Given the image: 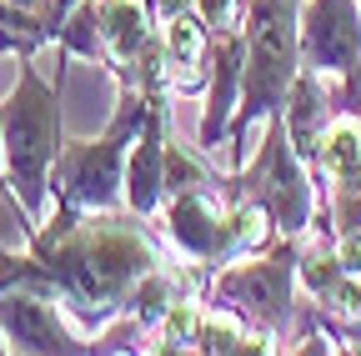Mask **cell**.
I'll return each mask as SVG.
<instances>
[{
  "instance_id": "obj_13",
  "label": "cell",
  "mask_w": 361,
  "mask_h": 356,
  "mask_svg": "<svg viewBox=\"0 0 361 356\" xmlns=\"http://www.w3.org/2000/svg\"><path fill=\"white\" fill-rule=\"evenodd\" d=\"M281 241L276 216L251 196H231L226 201V256L221 261H241V256H261Z\"/></svg>"
},
{
  "instance_id": "obj_15",
  "label": "cell",
  "mask_w": 361,
  "mask_h": 356,
  "mask_svg": "<svg viewBox=\"0 0 361 356\" xmlns=\"http://www.w3.org/2000/svg\"><path fill=\"white\" fill-rule=\"evenodd\" d=\"M56 46L66 56H85V61L106 66V40H101V20H96V0H80V6L71 11V20L56 35Z\"/></svg>"
},
{
  "instance_id": "obj_2",
  "label": "cell",
  "mask_w": 361,
  "mask_h": 356,
  "mask_svg": "<svg viewBox=\"0 0 361 356\" xmlns=\"http://www.w3.org/2000/svg\"><path fill=\"white\" fill-rule=\"evenodd\" d=\"M301 6L306 0H246V80H241V106L226 136V171H241L261 136L266 121L276 116L291 96V80L301 70Z\"/></svg>"
},
{
  "instance_id": "obj_6",
  "label": "cell",
  "mask_w": 361,
  "mask_h": 356,
  "mask_svg": "<svg viewBox=\"0 0 361 356\" xmlns=\"http://www.w3.org/2000/svg\"><path fill=\"white\" fill-rule=\"evenodd\" d=\"M226 196H251L261 201L271 216H276V231L301 241L311 226H316V176L311 166L301 161V151L291 146V130H286V116L276 111L266 121V136L256 146V156L226 181Z\"/></svg>"
},
{
  "instance_id": "obj_10",
  "label": "cell",
  "mask_w": 361,
  "mask_h": 356,
  "mask_svg": "<svg viewBox=\"0 0 361 356\" xmlns=\"http://www.w3.org/2000/svg\"><path fill=\"white\" fill-rule=\"evenodd\" d=\"M156 231L186 261L216 271L221 256H226V191H180V196H166V206L156 216Z\"/></svg>"
},
{
  "instance_id": "obj_7",
  "label": "cell",
  "mask_w": 361,
  "mask_h": 356,
  "mask_svg": "<svg viewBox=\"0 0 361 356\" xmlns=\"http://www.w3.org/2000/svg\"><path fill=\"white\" fill-rule=\"evenodd\" d=\"M0 336H6V351H25V356H85V351H96V341L75 326V317L56 296V286L40 281V276L0 291Z\"/></svg>"
},
{
  "instance_id": "obj_11",
  "label": "cell",
  "mask_w": 361,
  "mask_h": 356,
  "mask_svg": "<svg viewBox=\"0 0 361 356\" xmlns=\"http://www.w3.org/2000/svg\"><path fill=\"white\" fill-rule=\"evenodd\" d=\"M171 101L176 96H156L151 101V116L141 125V136L130 146V161H126V206L135 216L156 221L161 206H166V136H171Z\"/></svg>"
},
{
  "instance_id": "obj_9",
  "label": "cell",
  "mask_w": 361,
  "mask_h": 356,
  "mask_svg": "<svg viewBox=\"0 0 361 356\" xmlns=\"http://www.w3.org/2000/svg\"><path fill=\"white\" fill-rule=\"evenodd\" d=\"M206 66H211V75H206V96H201L196 146L221 166L226 161V136H231V121H236V106H241V80H246V30H216Z\"/></svg>"
},
{
  "instance_id": "obj_12",
  "label": "cell",
  "mask_w": 361,
  "mask_h": 356,
  "mask_svg": "<svg viewBox=\"0 0 361 356\" xmlns=\"http://www.w3.org/2000/svg\"><path fill=\"white\" fill-rule=\"evenodd\" d=\"M96 20H101V40H106V70L116 80H126L141 46L161 25L156 0H96Z\"/></svg>"
},
{
  "instance_id": "obj_8",
  "label": "cell",
  "mask_w": 361,
  "mask_h": 356,
  "mask_svg": "<svg viewBox=\"0 0 361 356\" xmlns=\"http://www.w3.org/2000/svg\"><path fill=\"white\" fill-rule=\"evenodd\" d=\"M301 66L351 85L361 75V0H306L301 6Z\"/></svg>"
},
{
  "instance_id": "obj_1",
  "label": "cell",
  "mask_w": 361,
  "mask_h": 356,
  "mask_svg": "<svg viewBox=\"0 0 361 356\" xmlns=\"http://www.w3.org/2000/svg\"><path fill=\"white\" fill-rule=\"evenodd\" d=\"M156 221L135 216L130 206L116 211H80L75 226L66 231H40L35 256H40V281H51L75 326L96 341L116 317L130 311V296L156 266L180 256Z\"/></svg>"
},
{
  "instance_id": "obj_5",
  "label": "cell",
  "mask_w": 361,
  "mask_h": 356,
  "mask_svg": "<svg viewBox=\"0 0 361 356\" xmlns=\"http://www.w3.org/2000/svg\"><path fill=\"white\" fill-rule=\"evenodd\" d=\"M151 91L141 85H116V111L101 136L90 141H66L51 186H56V211H116L126 206V161L151 116Z\"/></svg>"
},
{
  "instance_id": "obj_18",
  "label": "cell",
  "mask_w": 361,
  "mask_h": 356,
  "mask_svg": "<svg viewBox=\"0 0 361 356\" xmlns=\"http://www.w3.org/2000/svg\"><path fill=\"white\" fill-rule=\"evenodd\" d=\"M336 261H341V271H346V276H361V231L336 236Z\"/></svg>"
},
{
  "instance_id": "obj_4",
  "label": "cell",
  "mask_w": 361,
  "mask_h": 356,
  "mask_svg": "<svg viewBox=\"0 0 361 356\" xmlns=\"http://www.w3.org/2000/svg\"><path fill=\"white\" fill-rule=\"evenodd\" d=\"M206 301L231 306L256 331L276 336L281 351H296L306 331H316V301L301 291V241L281 236L261 256L221 261L206 276Z\"/></svg>"
},
{
  "instance_id": "obj_14",
  "label": "cell",
  "mask_w": 361,
  "mask_h": 356,
  "mask_svg": "<svg viewBox=\"0 0 361 356\" xmlns=\"http://www.w3.org/2000/svg\"><path fill=\"white\" fill-rule=\"evenodd\" d=\"M201 326H206V296H180L156 326L151 351H201Z\"/></svg>"
},
{
  "instance_id": "obj_3",
  "label": "cell",
  "mask_w": 361,
  "mask_h": 356,
  "mask_svg": "<svg viewBox=\"0 0 361 356\" xmlns=\"http://www.w3.org/2000/svg\"><path fill=\"white\" fill-rule=\"evenodd\" d=\"M66 151V121H61V80H45L35 56H20L16 91L0 101V156L6 181L35 216V226L56 216L51 171Z\"/></svg>"
},
{
  "instance_id": "obj_19",
  "label": "cell",
  "mask_w": 361,
  "mask_h": 356,
  "mask_svg": "<svg viewBox=\"0 0 361 356\" xmlns=\"http://www.w3.org/2000/svg\"><path fill=\"white\" fill-rule=\"evenodd\" d=\"M11 6H20V11H40L45 0H11Z\"/></svg>"
},
{
  "instance_id": "obj_17",
  "label": "cell",
  "mask_w": 361,
  "mask_h": 356,
  "mask_svg": "<svg viewBox=\"0 0 361 356\" xmlns=\"http://www.w3.org/2000/svg\"><path fill=\"white\" fill-rule=\"evenodd\" d=\"M191 6L211 25V35L216 30H241V20H246V0H191Z\"/></svg>"
},
{
  "instance_id": "obj_16",
  "label": "cell",
  "mask_w": 361,
  "mask_h": 356,
  "mask_svg": "<svg viewBox=\"0 0 361 356\" xmlns=\"http://www.w3.org/2000/svg\"><path fill=\"white\" fill-rule=\"evenodd\" d=\"M40 236L35 216L25 211V201L11 191V181H0V256H16V251H30Z\"/></svg>"
}]
</instances>
